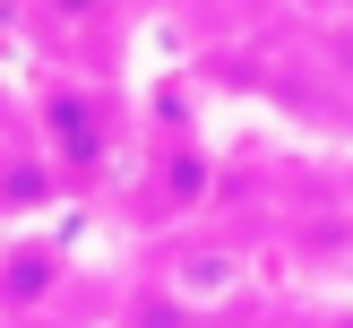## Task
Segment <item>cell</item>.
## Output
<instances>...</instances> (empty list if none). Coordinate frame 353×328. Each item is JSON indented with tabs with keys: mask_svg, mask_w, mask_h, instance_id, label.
I'll return each instance as SVG.
<instances>
[{
	"mask_svg": "<svg viewBox=\"0 0 353 328\" xmlns=\"http://www.w3.org/2000/svg\"><path fill=\"white\" fill-rule=\"evenodd\" d=\"M103 328H199V311H190L181 293H164V285H138V293H130V302H121Z\"/></svg>",
	"mask_w": 353,
	"mask_h": 328,
	"instance_id": "8992f818",
	"label": "cell"
},
{
	"mask_svg": "<svg viewBox=\"0 0 353 328\" xmlns=\"http://www.w3.org/2000/svg\"><path fill=\"white\" fill-rule=\"evenodd\" d=\"M26 104H34V130H43L52 164H61L69 199H86V190H103L121 173L130 104H121L112 78H95V69H43V78L26 86Z\"/></svg>",
	"mask_w": 353,
	"mask_h": 328,
	"instance_id": "6da1fadb",
	"label": "cell"
},
{
	"mask_svg": "<svg viewBox=\"0 0 353 328\" xmlns=\"http://www.w3.org/2000/svg\"><path fill=\"white\" fill-rule=\"evenodd\" d=\"M250 328H327V320H310V311H268V320H250Z\"/></svg>",
	"mask_w": 353,
	"mask_h": 328,
	"instance_id": "52a82bcc",
	"label": "cell"
},
{
	"mask_svg": "<svg viewBox=\"0 0 353 328\" xmlns=\"http://www.w3.org/2000/svg\"><path fill=\"white\" fill-rule=\"evenodd\" d=\"M61 285H69V251L43 242L34 224H9V242H0V320L61 311Z\"/></svg>",
	"mask_w": 353,
	"mask_h": 328,
	"instance_id": "3957f363",
	"label": "cell"
},
{
	"mask_svg": "<svg viewBox=\"0 0 353 328\" xmlns=\"http://www.w3.org/2000/svg\"><path fill=\"white\" fill-rule=\"evenodd\" d=\"M147 199H138V216H190V207L207 199V147H190V138H164V147L147 155Z\"/></svg>",
	"mask_w": 353,
	"mask_h": 328,
	"instance_id": "5b68a950",
	"label": "cell"
},
{
	"mask_svg": "<svg viewBox=\"0 0 353 328\" xmlns=\"http://www.w3.org/2000/svg\"><path fill=\"white\" fill-rule=\"evenodd\" d=\"M121 9H130V0H17V26L61 69H78V44H103V35L121 26Z\"/></svg>",
	"mask_w": 353,
	"mask_h": 328,
	"instance_id": "277c9868",
	"label": "cell"
},
{
	"mask_svg": "<svg viewBox=\"0 0 353 328\" xmlns=\"http://www.w3.org/2000/svg\"><path fill=\"white\" fill-rule=\"evenodd\" d=\"M9 17H17V0H9Z\"/></svg>",
	"mask_w": 353,
	"mask_h": 328,
	"instance_id": "ba28073f",
	"label": "cell"
},
{
	"mask_svg": "<svg viewBox=\"0 0 353 328\" xmlns=\"http://www.w3.org/2000/svg\"><path fill=\"white\" fill-rule=\"evenodd\" d=\"M61 199H69V182L52 164L43 130H34V104L17 86H0V233L9 224H43Z\"/></svg>",
	"mask_w": 353,
	"mask_h": 328,
	"instance_id": "7a4b0ae2",
	"label": "cell"
},
{
	"mask_svg": "<svg viewBox=\"0 0 353 328\" xmlns=\"http://www.w3.org/2000/svg\"><path fill=\"white\" fill-rule=\"evenodd\" d=\"M147 9H155V0H147Z\"/></svg>",
	"mask_w": 353,
	"mask_h": 328,
	"instance_id": "9c48e42d",
	"label": "cell"
}]
</instances>
